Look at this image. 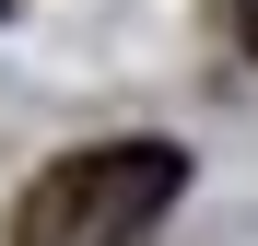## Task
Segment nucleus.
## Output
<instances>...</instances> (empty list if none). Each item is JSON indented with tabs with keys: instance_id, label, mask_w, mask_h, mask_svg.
I'll return each mask as SVG.
<instances>
[{
	"instance_id": "f03ea898",
	"label": "nucleus",
	"mask_w": 258,
	"mask_h": 246,
	"mask_svg": "<svg viewBox=\"0 0 258 246\" xmlns=\"http://www.w3.org/2000/svg\"><path fill=\"white\" fill-rule=\"evenodd\" d=\"M235 35H246V59H258V0H235Z\"/></svg>"
},
{
	"instance_id": "7ed1b4c3",
	"label": "nucleus",
	"mask_w": 258,
	"mask_h": 246,
	"mask_svg": "<svg viewBox=\"0 0 258 246\" xmlns=\"http://www.w3.org/2000/svg\"><path fill=\"white\" fill-rule=\"evenodd\" d=\"M0 12H12V0H0Z\"/></svg>"
},
{
	"instance_id": "f257e3e1",
	"label": "nucleus",
	"mask_w": 258,
	"mask_h": 246,
	"mask_svg": "<svg viewBox=\"0 0 258 246\" xmlns=\"http://www.w3.org/2000/svg\"><path fill=\"white\" fill-rule=\"evenodd\" d=\"M188 188V152L176 141H94V152H59L47 176L24 188L12 246H141Z\"/></svg>"
}]
</instances>
